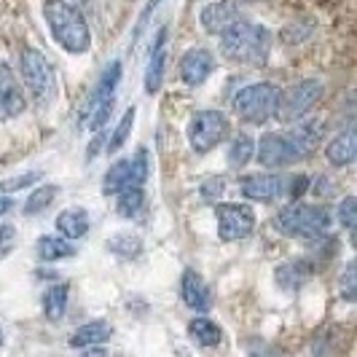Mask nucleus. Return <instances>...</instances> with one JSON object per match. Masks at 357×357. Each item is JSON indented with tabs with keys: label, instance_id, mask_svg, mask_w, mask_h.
<instances>
[{
	"label": "nucleus",
	"instance_id": "obj_1",
	"mask_svg": "<svg viewBox=\"0 0 357 357\" xmlns=\"http://www.w3.org/2000/svg\"><path fill=\"white\" fill-rule=\"evenodd\" d=\"M322 140L320 121H304L287 132H266L255 143V159L266 169H282L309 159Z\"/></svg>",
	"mask_w": 357,
	"mask_h": 357
},
{
	"label": "nucleus",
	"instance_id": "obj_2",
	"mask_svg": "<svg viewBox=\"0 0 357 357\" xmlns=\"http://www.w3.org/2000/svg\"><path fill=\"white\" fill-rule=\"evenodd\" d=\"M271 40H274V38H271V33H268L264 24L239 19L234 27H229V30L220 36V54H223L229 62H236V65L261 68L268 59Z\"/></svg>",
	"mask_w": 357,
	"mask_h": 357
},
{
	"label": "nucleus",
	"instance_id": "obj_3",
	"mask_svg": "<svg viewBox=\"0 0 357 357\" xmlns=\"http://www.w3.org/2000/svg\"><path fill=\"white\" fill-rule=\"evenodd\" d=\"M43 19H46V24L52 30V38L68 54L78 56V54L89 52V24H86L84 14L75 6L65 3V0H46L43 3Z\"/></svg>",
	"mask_w": 357,
	"mask_h": 357
},
{
	"label": "nucleus",
	"instance_id": "obj_4",
	"mask_svg": "<svg viewBox=\"0 0 357 357\" xmlns=\"http://www.w3.org/2000/svg\"><path fill=\"white\" fill-rule=\"evenodd\" d=\"M19 73H22V89H27V94L33 97V102L38 105H52L56 100V70L49 62V56L33 49V46H24L19 52Z\"/></svg>",
	"mask_w": 357,
	"mask_h": 357
},
{
	"label": "nucleus",
	"instance_id": "obj_5",
	"mask_svg": "<svg viewBox=\"0 0 357 357\" xmlns=\"http://www.w3.org/2000/svg\"><path fill=\"white\" fill-rule=\"evenodd\" d=\"M333 218L320 204L293 202L277 213V229L293 239H322L331 231Z\"/></svg>",
	"mask_w": 357,
	"mask_h": 357
},
{
	"label": "nucleus",
	"instance_id": "obj_6",
	"mask_svg": "<svg viewBox=\"0 0 357 357\" xmlns=\"http://www.w3.org/2000/svg\"><path fill=\"white\" fill-rule=\"evenodd\" d=\"M280 86L271 81H258L250 84L234 97V113L239 116L242 124L261 126L268 119H274L277 102H280Z\"/></svg>",
	"mask_w": 357,
	"mask_h": 357
},
{
	"label": "nucleus",
	"instance_id": "obj_7",
	"mask_svg": "<svg viewBox=\"0 0 357 357\" xmlns=\"http://www.w3.org/2000/svg\"><path fill=\"white\" fill-rule=\"evenodd\" d=\"M322 94H325V84L317 81V78H306V81L293 84L290 89L280 91V102H277L274 119H280L282 124L301 121L314 110V105L322 100Z\"/></svg>",
	"mask_w": 357,
	"mask_h": 357
},
{
	"label": "nucleus",
	"instance_id": "obj_8",
	"mask_svg": "<svg viewBox=\"0 0 357 357\" xmlns=\"http://www.w3.org/2000/svg\"><path fill=\"white\" fill-rule=\"evenodd\" d=\"M229 116L223 110H197L188 121V143L197 153H210L229 137Z\"/></svg>",
	"mask_w": 357,
	"mask_h": 357
},
{
	"label": "nucleus",
	"instance_id": "obj_9",
	"mask_svg": "<svg viewBox=\"0 0 357 357\" xmlns=\"http://www.w3.org/2000/svg\"><path fill=\"white\" fill-rule=\"evenodd\" d=\"M215 220H218V236L223 242H239L248 239L255 229V213L250 204L242 202H229L215 207Z\"/></svg>",
	"mask_w": 357,
	"mask_h": 357
},
{
	"label": "nucleus",
	"instance_id": "obj_10",
	"mask_svg": "<svg viewBox=\"0 0 357 357\" xmlns=\"http://www.w3.org/2000/svg\"><path fill=\"white\" fill-rule=\"evenodd\" d=\"M239 19H242V8L236 0H215L199 11V24L210 36H223Z\"/></svg>",
	"mask_w": 357,
	"mask_h": 357
},
{
	"label": "nucleus",
	"instance_id": "obj_11",
	"mask_svg": "<svg viewBox=\"0 0 357 357\" xmlns=\"http://www.w3.org/2000/svg\"><path fill=\"white\" fill-rule=\"evenodd\" d=\"M287 180L277 172H255L239 178V194L250 202H274L285 194Z\"/></svg>",
	"mask_w": 357,
	"mask_h": 357
},
{
	"label": "nucleus",
	"instance_id": "obj_12",
	"mask_svg": "<svg viewBox=\"0 0 357 357\" xmlns=\"http://www.w3.org/2000/svg\"><path fill=\"white\" fill-rule=\"evenodd\" d=\"M27 100H24V89L14 78V70L0 59V121H11L24 113Z\"/></svg>",
	"mask_w": 357,
	"mask_h": 357
},
{
	"label": "nucleus",
	"instance_id": "obj_13",
	"mask_svg": "<svg viewBox=\"0 0 357 357\" xmlns=\"http://www.w3.org/2000/svg\"><path fill=\"white\" fill-rule=\"evenodd\" d=\"M215 70V59L207 49H188L180 59V78L188 86H202Z\"/></svg>",
	"mask_w": 357,
	"mask_h": 357
},
{
	"label": "nucleus",
	"instance_id": "obj_14",
	"mask_svg": "<svg viewBox=\"0 0 357 357\" xmlns=\"http://www.w3.org/2000/svg\"><path fill=\"white\" fill-rule=\"evenodd\" d=\"M121 75H124V65H121V59H113V62L105 68V73L100 75V81H97L94 91L89 94V100H86L84 119L91 116L100 105H105V102H110V100H116V86L121 84Z\"/></svg>",
	"mask_w": 357,
	"mask_h": 357
},
{
	"label": "nucleus",
	"instance_id": "obj_15",
	"mask_svg": "<svg viewBox=\"0 0 357 357\" xmlns=\"http://www.w3.org/2000/svg\"><path fill=\"white\" fill-rule=\"evenodd\" d=\"M180 296H183V304L188 309H194L199 314L210 312L213 306V298H210V287L202 280L197 268H185L183 277H180Z\"/></svg>",
	"mask_w": 357,
	"mask_h": 357
},
{
	"label": "nucleus",
	"instance_id": "obj_16",
	"mask_svg": "<svg viewBox=\"0 0 357 357\" xmlns=\"http://www.w3.org/2000/svg\"><path fill=\"white\" fill-rule=\"evenodd\" d=\"M167 36L169 30L159 27L153 49H151V62H148V73H145V91L148 94H159L161 84H164V70H167Z\"/></svg>",
	"mask_w": 357,
	"mask_h": 357
},
{
	"label": "nucleus",
	"instance_id": "obj_17",
	"mask_svg": "<svg viewBox=\"0 0 357 357\" xmlns=\"http://www.w3.org/2000/svg\"><path fill=\"white\" fill-rule=\"evenodd\" d=\"M54 226H56V231H59L62 239L75 242V239H84V236L89 234L91 218L84 207H68V210H62V213L56 215Z\"/></svg>",
	"mask_w": 357,
	"mask_h": 357
},
{
	"label": "nucleus",
	"instance_id": "obj_18",
	"mask_svg": "<svg viewBox=\"0 0 357 357\" xmlns=\"http://www.w3.org/2000/svg\"><path fill=\"white\" fill-rule=\"evenodd\" d=\"M325 156H328V161L333 164V167H349L352 161H355L357 156V135L355 129L349 126V129H344V132H339L331 143H328V148H325Z\"/></svg>",
	"mask_w": 357,
	"mask_h": 357
},
{
	"label": "nucleus",
	"instance_id": "obj_19",
	"mask_svg": "<svg viewBox=\"0 0 357 357\" xmlns=\"http://www.w3.org/2000/svg\"><path fill=\"white\" fill-rule=\"evenodd\" d=\"M314 274V266L309 261H287V264H280L277 271H274V280L282 290H298L309 282V277Z\"/></svg>",
	"mask_w": 357,
	"mask_h": 357
},
{
	"label": "nucleus",
	"instance_id": "obj_20",
	"mask_svg": "<svg viewBox=\"0 0 357 357\" xmlns=\"http://www.w3.org/2000/svg\"><path fill=\"white\" fill-rule=\"evenodd\" d=\"M113 328L105 320H91L86 325H81L75 333L70 336L73 349H89V347H102L105 341H110Z\"/></svg>",
	"mask_w": 357,
	"mask_h": 357
},
{
	"label": "nucleus",
	"instance_id": "obj_21",
	"mask_svg": "<svg viewBox=\"0 0 357 357\" xmlns=\"http://www.w3.org/2000/svg\"><path fill=\"white\" fill-rule=\"evenodd\" d=\"M68 301H70V287L65 285V282H54V285L43 293V298H40L46 320H52V322L62 320L65 312H68Z\"/></svg>",
	"mask_w": 357,
	"mask_h": 357
},
{
	"label": "nucleus",
	"instance_id": "obj_22",
	"mask_svg": "<svg viewBox=\"0 0 357 357\" xmlns=\"http://www.w3.org/2000/svg\"><path fill=\"white\" fill-rule=\"evenodd\" d=\"M75 255V248L73 242L56 236V234H46L38 239V258L43 264H56V261H65V258H73Z\"/></svg>",
	"mask_w": 357,
	"mask_h": 357
},
{
	"label": "nucleus",
	"instance_id": "obj_23",
	"mask_svg": "<svg viewBox=\"0 0 357 357\" xmlns=\"http://www.w3.org/2000/svg\"><path fill=\"white\" fill-rule=\"evenodd\" d=\"M188 333H191V339L197 341L199 347H204V349H213L218 347L220 341H223V331H220V325L210 317H194V320L188 322Z\"/></svg>",
	"mask_w": 357,
	"mask_h": 357
},
{
	"label": "nucleus",
	"instance_id": "obj_24",
	"mask_svg": "<svg viewBox=\"0 0 357 357\" xmlns=\"http://www.w3.org/2000/svg\"><path fill=\"white\" fill-rule=\"evenodd\" d=\"M252 156H255V140H252L248 132L234 135L231 143H229V151H226V161H229V167L242 169V167H248V164H250Z\"/></svg>",
	"mask_w": 357,
	"mask_h": 357
},
{
	"label": "nucleus",
	"instance_id": "obj_25",
	"mask_svg": "<svg viewBox=\"0 0 357 357\" xmlns=\"http://www.w3.org/2000/svg\"><path fill=\"white\" fill-rule=\"evenodd\" d=\"M107 252L116 255V258H124V261H132L143 252V239L137 234L129 231H119L107 239Z\"/></svg>",
	"mask_w": 357,
	"mask_h": 357
},
{
	"label": "nucleus",
	"instance_id": "obj_26",
	"mask_svg": "<svg viewBox=\"0 0 357 357\" xmlns=\"http://www.w3.org/2000/svg\"><path fill=\"white\" fill-rule=\"evenodd\" d=\"M145 204V188L143 185H129L121 194H116V210L121 218H137L143 213Z\"/></svg>",
	"mask_w": 357,
	"mask_h": 357
},
{
	"label": "nucleus",
	"instance_id": "obj_27",
	"mask_svg": "<svg viewBox=\"0 0 357 357\" xmlns=\"http://www.w3.org/2000/svg\"><path fill=\"white\" fill-rule=\"evenodd\" d=\"M124 188H129V159L113 161L110 169L105 172V180H102V191L107 197H116Z\"/></svg>",
	"mask_w": 357,
	"mask_h": 357
},
{
	"label": "nucleus",
	"instance_id": "obj_28",
	"mask_svg": "<svg viewBox=\"0 0 357 357\" xmlns=\"http://www.w3.org/2000/svg\"><path fill=\"white\" fill-rule=\"evenodd\" d=\"M59 194V185H52V183H43V185H38L36 191H30V197L24 202V215H40L43 210H49L52 207V202L56 199Z\"/></svg>",
	"mask_w": 357,
	"mask_h": 357
},
{
	"label": "nucleus",
	"instance_id": "obj_29",
	"mask_svg": "<svg viewBox=\"0 0 357 357\" xmlns=\"http://www.w3.org/2000/svg\"><path fill=\"white\" fill-rule=\"evenodd\" d=\"M135 105H129L124 110V116H121V121L116 124V129H113V135H110V140H107V153H119L121 148H124V143L129 140V135H132V126H135Z\"/></svg>",
	"mask_w": 357,
	"mask_h": 357
},
{
	"label": "nucleus",
	"instance_id": "obj_30",
	"mask_svg": "<svg viewBox=\"0 0 357 357\" xmlns=\"http://www.w3.org/2000/svg\"><path fill=\"white\" fill-rule=\"evenodd\" d=\"M151 175V153L148 148H137V153L129 159V185H143Z\"/></svg>",
	"mask_w": 357,
	"mask_h": 357
},
{
	"label": "nucleus",
	"instance_id": "obj_31",
	"mask_svg": "<svg viewBox=\"0 0 357 357\" xmlns=\"http://www.w3.org/2000/svg\"><path fill=\"white\" fill-rule=\"evenodd\" d=\"M43 178V172L40 169H30V172H22V175H17V178H8L0 183V191L3 194H14V191H24V188H30V185H36L38 180Z\"/></svg>",
	"mask_w": 357,
	"mask_h": 357
},
{
	"label": "nucleus",
	"instance_id": "obj_32",
	"mask_svg": "<svg viewBox=\"0 0 357 357\" xmlns=\"http://www.w3.org/2000/svg\"><path fill=\"white\" fill-rule=\"evenodd\" d=\"M336 220L341 223L344 231H355V220H357V199L355 197H344L336 207Z\"/></svg>",
	"mask_w": 357,
	"mask_h": 357
},
{
	"label": "nucleus",
	"instance_id": "obj_33",
	"mask_svg": "<svg viewBox=\"0 0 357 357\" xmlns=\"http://www.w3.org/2000/svg\"><path fill=\"white\" fill-rule=\"evenodd\" d=\"M341 296H344V301H355L357 298V277H355V261H349L347 268H344V274H341Z\"/></svg>",
	"mask_w": 357,
	"mask_h": 357
},
{
	"label": "nucleus",
	"instance_id": "obj_34",
	"mask_svg": "<svg viewBox=\"0 0 357 357\" xmlns=\"http://www.w3.org/2000/svg\"><path fill=\"white\" fill-rule=\"evenodd\" d=\"M14 245H17V229L8 226V223H3V226H0V261L14 250Z\"/></svg>",
	"mask_w": 357,
	"mask_h": 357
},
{
	"label": "nucleus",
	"instance_id": "obj_35",
	"mask_svg": "<svg viewBox=\"0 0 357 357\" xmlns=\"http://www.w3.org/2000/svg\"><path fill=\"white\" fill-rule=\"evenodd\" d=\"M306 188H309V178H304V175H298V178H293L285 183V194L290 199H298Z\"/></svg>",
	"mask_w": 357,
	"mask_h": 357
},
{
	"label": "nucleus",
	"instance_id": "obj_36",
	"mask_svg": "<svg viewBox=\"0 0 357 357\" xmlns=\"http://www.w3.org/2000/svg\"><path fill=\"white\" fill-rule=\"evenodd\" d=\"M220 191H223V180H220V178L207 180V183L202 185V199H207V202H215V199L220 197Z\"/></svg>",
	"mask_w": 357,
	"mask_h": 357
},
{
	"label": "nucleus",
	"instance_id": "obj_37",
	"mask_svg": "<svg viewBox=\"0 0 357 357\" xmlns=\"http://www.w3.org/2000/svg\"><path fill=\"white\" fill-rule=\"evenodd\" d=\"M17 207V199L8 197V194H0V215H8Z\"/></svg>",
	"mask_w": 357,
	"mask_h": 357
},
{
	"label": "nucleus",
	"instance_id": "obj_38",
	"mask_svg": "<svg viewBox=\"0 0 357 357\" xmlns=\"http://www.w3.org/2000/svg\"><path fill=\"white\" fill-rule=\"evenodd\" d=\"M159 3H161V0H148V6H145V11H143V14H140V19H143V22H145V19H148V17H151V14H153V8H156Z\"/></svg>",
	"mask_w": 357,
	"mask_h": 357
},
{
	"label": "nucleus",
	"instance_id": "obj_39",
	"mask_svg": "<svg viewBox=\"0 0 357 357\" xmlns=\"http://www.w3.org/2000/svg\"><path fill=\"white\" fill-rule=\"evenodd\" d=\"M3 341H6V336H3V328H0V347H3Z\"/></svg>",
	"mask_w": 357,
	"mask_h": 357
},
{
	"label": "nucleus",
	"instance_id": "obj_40",
	"mask_svg": "<svg viewBox=\"0 0 357 357\" xmlns=\"http://www.w3.org/2000/svg\"><path fill=\"white\" fill-rule=\"evenodd\" d=\"M242 3H258V0H242Z\"/></svg>",
	"mask_w": 357,
	"mask_h": 357
}]
</instances>
